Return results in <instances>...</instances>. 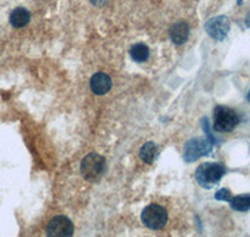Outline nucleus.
<instances>
[{
  "mask_svg": "<svg viewBox=\"0 0 250 237\" xmlns=\"http://www.w3.org/2000/svg\"><path fill=\"white\" fill-rule=\"evenodd\" d=\"M225 172H227V169L224 165L218 164V162H204L196 169L195 178L200 186L209 190L222 180Z\"/></svg>",
  "mask_w": 250,
  "mask_h": 237,
  "instance_id": "obj_1",
  "label": "nucleus"
},
{
  "mask_svg": "<svg viewBox=\"0 0 250 237\" xmlns=\"http://www.w3.org/2000/svg\"><path fill=\"white\" fill-rule=\"evenodd\" d=\"M105 170V158L97 153H90L83 158L80 165V172L83 178L90 182H97Z\"/></svg>",
  "mask_w": 250,
  "mask_h": 237,
  "instance_id": "obj_2",
  "label": "nucleus"
},
{
  "mask_svg": "<svg viewBox=\"0 0 250 237\" xmlns=\"http://www.w3.org/2000/svg\"><path fill=\"white\" fill-rule=\"evenodd\" d=\"M239 124V116L233 109L216 106L214 110V130L219 133H230Z\"/></svg>",
  "mask_w": 250,
  "mask_h": 237,
  "instance_id": "obj_3",
  "label": "nucleus"
},
{
  "mask_svg": "<svg viewBox=\"0 0 250 237\" xmlns=\"http://www.w3.org/2000/svg\"><path fill=\"white\" fill-rule=\"evenodd\" d=\"M142 221L148 229L160 230L168 222V212L160 205L151 203L143 210Z\"/></svg>",
  "mask_w": 250,
  "mask_h": 237,
  "instance_id": "obj_4",
  "label": "nucleus"
},
{
  "mask_svg": "<svg viewBox=\"0 0 250 237\" xmlns=\"http://www.w3.org/2000/svg\"><path fill=\"white\" fill-rule=\"evenodd\" d=\"M213 142L209 138H193L185 144L184 158L188 162H194L202 156H207L213 150Z\"/></svg>",
  "mask_w": 250,
  "mask_h": 237,
  "instance_id": "obj_5",
  "label": "nucleus"
},
{
  "mask_svg": "<svg viewBox=\"0 0 250 237\" xmlns=\"http://www.w3.org/2000/svg\"><path fill=\"white\" fill-rule=\"evenodd\" d=\"M205 31L214 40L222 41L230 31V20L225 15H219L209 19L205 23Z\"/></svg>",
  "mask_w": 250,
  "mask_h": 237,
  "instance_id": "obj_6",
  "label": "nucleus"
},
{
  "mask_svg": "<svg viewBox=\"0 0 250 237\" xmlns=\"http://www.w3.org/2000/svg\"><path fill=\"white\" fill-rule=\"evenodd\" d=\"M74 234V225L65 216H57L46 227L48 237H71Z\"/></svg>",
  "mask_w": 250,
  "mask_h": 237,
  "instance_id": "obj_7",
  "label": "nucleus"
},
{
  "mask_svg": "<svg viewBox=\"0 0 250 237\" xmlns=\"http://www.w3.org/2000/svg\"><path fill=\"white\" fill-rule=\"evenodd\" d=\"M111 79L104 73L94 74L90 79V89L95 95H105L111 89Z\"/></svg>",
  "mask_w": 250,
  "mask_h": 237,
  "instance_id": "obj_8",
  "label": "nucleus"
},
{
  "mask_svg": "<svg viewBox=\"0 0 250 237\" xmlns=\"http://www.w3.org/2000/svg\"><path fill=\"white\" fill-rule=\"evenodd\" d=\"M189 33H190V29H189V25L185 21H176L169 29L170 39L175 45L185 44L188 38H189Z\"/></svg>",
  "mask_w": 250,
  "mask_h": 237,
  "instance_id": "obj_9",
  "label": "nucleus"
},
{
  "mask_svg": "<svg viewBox=\"0 0 250 237\" xmlns=\"http://www.w3.org/2000/svg\"><path fill=\"white\" fill-rule=\"evenodd\" d=\"M30 12L25 8H15L12 12L10 17H9V21L14 28L19 29L23 26L28 25L30 21Z\"/></svg>",
  "mask_w": 250,
  "mask_h": 237,
  "instance_id": "obj_10",
  "label": "nucleus"
},
{
  "mask_svg": "<svg viewBox=\"0 0 250 237\" xmlns=\"http://www.w3.org/2000/svg\"><path fill=\"white\" fill-rule=\"evenodd\" d=\"M156 154H158V146L151 141L144 144L140 149V158L144 161L145 164H153L156 158Z\"/></svg>",
  "mask_w": 250,
  "mask_h": 237,
  "instance_id": "obj_11",
  "label": "nucleus"
},
{
  "mask_svg": "<svg viewBox=\"0 0 250 237\" xmlns=\"http://www.w3.org/2000/svg\"><path fill=\"white\" fill-rule=\"evenodd\" d=\"M130 57L133 58V60L138 62L146 61L149 58V48L145 44H143V42L135 44L130 49Z\"/></svg>",
  "mask_w": 250,
  "mask_h": 237,
  "instance_id": "obj_12",
  "label": "nucleus"
},
{
  "mask_svg": "<svg viewBox=\"0 0 250 237\" xmlns=\"http://www.w3.org/2000/svg\"><path fill=\"white\" fill-rule=\"evenodd\" d=\"M230 207L234 211L245 212L250 210V195H239L230 200Z\"/></svg>",
  "mask_w": 250,
  "mask_h": 237,
  "instance_id": "obj_13",
  "label": "nucleus"
},
{
  "mask_svg": "<svg viewBox=\"0 0 250 237\" xmlns=\"http://www.w3.org/2000/svg\"><path fill=\"white\" fill-rule=\"evenodd\" d=\"M215 198L219 201H228V202H230V200L233 198V195H231L230 190L220 189L219 191H216Z\"/></svg>",
  "mask_w": 250,
  "mask_h": 237,
  "instance_id": "obj_14",
  "label": "nucleus"
},
{
  "mask_svg": "<svg viewBox=\"0 0 250 237\" xmlns=\"http://www.w3.org/2000/svg\"><path fill=\"white\" fill-rule=\"evenodd\" d=\"M94 6H104L106 3H108V0H89Z\"/></svg>",
  "mask_w": 250,
  "mask_h": 237,
  "instance_id": "obj_15",
  "label": "nucleus"
},
{
  "mask_svg": "<svg viewBox=\"0 0 250 237\" xmlns=\"http://www.w3.org/2000/svg\"><path fill=\"white\" fill-rule=\"evenodd\" d=\"M245 24H247L248 28L250 29V12L247 14V18H245Z\"/></svg>",
  "mask_w": 250,
  "mask_h": 237,
  "instance_id": "obj_16",
  "label": "nucleus"
},
{
  "mask_svg": "<svg viewBox=\"0 0 250 237\" xmlns=\"http://www.w3.org/2000/svg\"><path fill=\"white\" fill-rule=\"evenodd\" d=\"M238 4H239V5H242V4H243V0H238Z\"/></svg>",
  "mask_w": 250,
  "mask_h": 237,
  "instance_id": "obj_17",
  "label": "nucleus"
},
{
  "mask_svg": "<svg viewBox=\"0 0 250 237\" xmlns=\"http://www.w3.org/2000/svg\"><path fill=\"white\" fill-rule=\"evenodd\" d=\"M248 100L250 101V91H249V94H248Z\"/></svg>",
  "mask_w": 250,
  "mask_h": 237,
  "instance_id": "obj_18",
  "label": "nucleus"
}]
</instances>
